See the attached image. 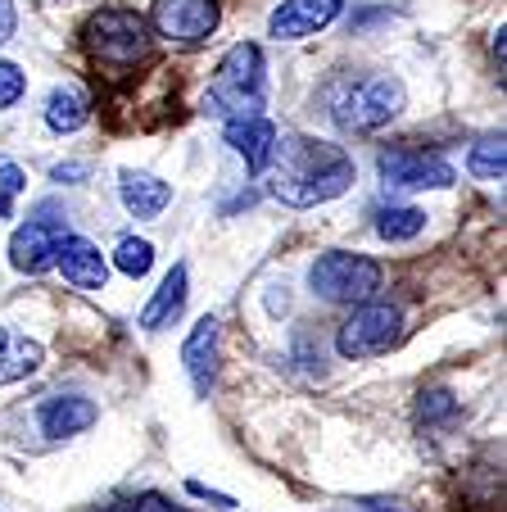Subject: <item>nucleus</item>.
I'll return each mask as SVG.
<instances>
[{"label":"nucleus","instance_id":"15","mask_svg":"<svg viewBox=\"0 0 507 512\" xmlns=\"http://www.w3.org/2000/svg\"><path fill=\"white\" fill-rule=\"evenodd\" d=\"M96 404H91L87 395H55L41 404L37 422L41 431L50 435V440H64V435H77V431H87L91 422H96Z\"/></svg>","mask_w":507,"mask_h":512},{"label":"nucleus","instance_id":"26","mask_svg":"<svg viewBox=\"0 0 507 512\" xmlns=\"http://www.w3.org/2000/svg\"><path fill=\"white\" fill-rule=\"evenodd\" d=\"M14 28H19V10H14V0H0V41H10Z\"/></svg>","mask_w":507,"mask_h":512},{"label":"nucleus","instance_id":"24","mask_svg":"<svg viewBox=\"0 0 507 512\" xmlns=\"http://www.w3.org/2000/svg\"><path fill=\"white\" fill-rule=\"evenodd\" d=\"M127 512H191V508H182V503H173V499H163V494H141L136 503H127Z\"/></svg>","mask_w":507,"mask_h":512},{"label":"nucleus","instance_id":"5","mask_svg":"<svg viewBox=\"0 0 507 512\" xmlns=\"http://www.w3.org/2000/svg\"><path fill=\"white\" fill-rule=\"evenodd\" d=\"M308 286L331 304H363L381 290V263L367 259V254L331 250L308 268Z\"/></svg>","mask_w":507,"mask_h":512},{"label":"nucleus","instance_id":"1","mask_svg":"<svg viewBox=\"0 0 507 512\" xmlns=\"http://www.w3.org/2000/svg\"><path fill=\"white\" fill-rule=\"evenodd\" d=\"M272 195L290 209H317L354 186V159L317 136H277L272 150Z\"/></svg>","mask_w":507,"mask_h":512},{"label":"nucleus","instance_id":"10","mask_svg":"<svg viewBox=\"0 0 507 512\" xmlns=\"http://www.w3.org/2000/svg\"><path fill=\"white\" fill-rule=\"evenodd\" d=\"M345 10V0H281L268 19V32L277 41H304L313 32L331 28Z\"/></svg>","mask_w":507,"mask_h":512},{"label":"nucleus","instance_id":"13","mask_svg":"<svg viewBox=\"0 0 507 512\" xmlns=\"http://www.w3.org/2000/svg\"><path fill=\"white\" fill-rule=\"evenodd\" d=\"M182 363H186V372H191L195 390L209 395L213 377H218V318L195 322V331L186 336V345H182Z\"/></svg>","mask_w":507,"mask_h":512},{"label":"nucleus","instance_id":"25","mask_svg":"<svg viewBox=\"0 0 507 512\" xmlns=\"http://www.w3.org/2000/svg\"><path fill=\"white\" fill-rule=\"evenodd\" d=\"M19 191H23V173H19V164L0 159V195H5V200H14Z\"/></svg>","mask_w":507,"mask_h":512},{"label":"nucleus","instance_id":"7","mask_svg":"<svg viewBox=\"0 0 507 512\" xmlns=\"http://www.w3.org/2000/svg\"><path fill=\"white\" fill-rule=\"evenodd\" d=\"M376 168H381V182L399 191H444L458 182L449 159L435 150H417V145H390Z\"/></svg>","mask_w":507,"mask_h":512},{"label":"nucleus","instance_id":"22","mask_svg":"<svg viewBox=\"0 0 507 512\" xmlns=\"http://www.w3.org/2000/svg\"><path fill=\"white\" fill-rule=\"evenodd\" d=\"M449 417H458V399L449 395V390H426V395L417 399V422H449Z\"/></svg>","mask_w":507,"mask_h":512},{"label":"nucleus","instance_id":"19","mask_svg":"<svg viewBox=\"0 0 507 512\" xmlns=\"http://www.w3.org/2000/svg\"><path fill=\"white\" fill-rule=\"evenodd\" d=\"M376 232L385 236V241H412V236H421L426 232V213L421 209H408V204H403V209H385L381 218H376Z\"/></svg>","mask_w":507,"mask_h":512},{"label":"nucleus","instance_id":"12","mask_svg":"<svg viewBox=\"0 0 507 512\" xmlns=\"http://www.w3.org/2000/svg\"><path fill=\"white\" fill-rule=\"evenodd\" d=\"M55 263H59L68 286H77V290H105V281H109L105 254H100L91 241H82V236H64Z\"/></svg>","mask_w":507,"mask_h":512},{"label":"nucleus","instance_id":"2","mask_svg":"<svg viewBox=\"0 0 507 512\" xmlns=\"http://www.w3.org/2000/svg\"><path fill=\"white\" fill-rule=\"evenodd\" d=\"M268 96V73H263V50L254 41H240L222 55L209 91H204V114L213 118H254Z\"/></svg>","mask_w":507,"mask_h":512},{"label":"nucleus","instance_id":"14","mask_svg":"<svg viewBox=\"0 0 507 512\" xmlns=\"http://www.w3.org/2000/svg\"><path fill=\"white\" fill-rule=\"evenodd\" d=\"M118 195H123V204H127L132 218H159V213L168 209V200H173V186L159 182L154 173L123 168V173H118Z\"/></svg>","mask_w":507,"mask_h":512},{"label":"nucleus","instance_id":"17","mask_svg":"<svg viewBox=\"0 0 507 512\" xmlns=\"http://www.w3.org/2000/svg\"><path fill=\"white\" fill-rule=\"evenodd\" d=\"M182 309H186V268L177 263V268L159 281V290H154V300L145 304L141 327H145V331H159V327H168V322H173Z\"/></svg>","mask_w":507,"mask_h":512},{"label":"nucleus","instance_id":"6","mask_svg":"<svg viewBox=\"0 0 507 512\" xmlns=\"http://www.w3.org/2000/svg\"><path fill=\"white\" fill-rule=\"evenodd\" d=\"M403 336V313L394 304H381V300H363L354 304L340 331H335V349L345 358H376Z\"/></svg>","mask_w":507,"mask_h":512},{"label":"nucleus","instance_id":"23","mask_svg":"<svg viewBox=\"0 0 507 512\" xmlns=\"http://www.w3.org/2000/svg\"><path fill=\"white\" fill-rule=\"evenodd\" d=\"M19 96H23V73H19V64L0 59V109H10Z\"/></svg>","mask_w":507,"mask_h":512},{"label":"nucleus","instance_id":"21","mask_svg":"<svg viewBox=\"0 0 507 512\" xmlns=\"http://www.w3.org/2000/svg\"><path fill=\"white\" fill-rule=\"evenodd\" d=\"M114 263H118V272H123V277H145V272L154 268V245H150V241H136V236H127V241L118 245Z\"/></svg>","mask_w":507,"mask_h":512},{"label":"nucleus","instance_id":"11","mask_svg":"<svg viewBox=\"0 0 507 512\" xmlns=\"http://www.w3.org/2000/svg\"><path fill=\"white\" fill-rule=\"evenodd\" d=\"M227 145L236 150L240 159H245L249 173L259 177V173H268V164H272V150H277V127H272L263 114L231 118V123H227Z\"/></svg>","mask_w":507,"mask_h":512},{"label":"nucleus","instance_id":"8","mask_svg":"<svg viewBox=\"0 0 507 512\" xmlns=\"http://www.w3.org/2000/svg\"><path fill=\"white\" fill-rule=\"evenodd\" d=\"M150 28L177 46H200L218 28V0H154Z\"/></svg>","mask_w":507,"mask_h":512},{"label":"nucleus","instance_id":"4","mask_svg":"<svg viewBox=\"0 0 507 512\" xmlns=\"http://www.w3.org/2000/svg\"><path fill=\"white\" fill-rule=\"evenodd\" d=\"M408 105V91H403L399 78L390 73H372V78L354 82L345 96H335V123L345 127V132H381L385 123L403 114Z\"/></svg>","mask_w":507,"mask_h":512},{"label":"nucleus","instance_id":"9","mask_svg":"<svg viewBox=\"0 0 507 512\" xmlns=\"http://www.w3.org/2000/svg\"><path fill=\"white\" fill-rule=\"evenodd\" d=\"M68 236L64 218H28L19 232L10 236V259L19 272H46L55 268V254Z\"/></svg>","mask_w":507,"mask_h":512},{"label":"nucleus","instance_id":"16","mask_svg":"<svg viewBox=\"0 0 507 512\" xmlns=\"http://www.w3.org/2000/svg\"><path fill=\"white\" fill-rule=\"evenodd\" d=\"M41 345L19 331H0V386H14V381L32 377L41 368Z\"/></svg>","mask_w":507,"mask_h":512},{"label":"nucleus","instance_id":"18","mask_svg":"<svg viewBox=\"0 0 507 512\" xmlns=\"http://www.w3.org/2000/svg\"><path fill=\"white\" fill-rule=\"evenodd\" d=\"M91 118V100L82 87H55L46 100V123L55 132H77V127H87Z\"/></svg>","mask_w":507,"mask_h":512},{"label":"nucleus","instance_id":"3","mask_svg":"<svg viewBox=\"0 0 507 512\" xmlns=\"http://www.w3.org/2000/svg\"><path fill=\"white\" fill-rule=\"evenodd\" d=\"M87 50L109 68H132L150 55V23L136 10H123V5H109V10L91 14L87 19Z\"/></svg>","mask_w":507,"mask_h":512},{"label":"nucleus","instance_id":"27","mask_svg":"<svg viewBox=\"0 0 507 512\" xmlns=\"http://www.w3.org/2000/svg\"><path fill=\"white\" fill-rule=\"evenodd\" d=\"M87 173H91L87 164H59L50 177H55V182H77V177H87Z\"/></svg>","mask_w":507,"mask_h":512},{"label":"nucleus","instance_id":"20","mask_svg":"<svg viewBox=\"0 0 507 512\" xmlns=\"http://www.w3.org/2000/svg\"><path fill=\"white\" fill-rule=\"evenodd\" d=\"M467 168L476 177H485V182H503V168H507V150H503V136H489V141H480L476 150H471Z\"/></svg>","mask_w":507,"mask_h":512}]
</instances>
